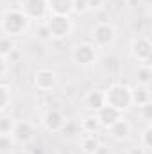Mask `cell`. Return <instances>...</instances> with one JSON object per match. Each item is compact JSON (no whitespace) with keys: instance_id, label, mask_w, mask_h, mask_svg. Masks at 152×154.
Returning a JSON list of instances; mask_svg holds the SVG:
<instances>
[{"instance_id":"cell-31","label":"cell","mask_w":152,"mask_h":154,"mask_svg":"<svg viewBox=\"0 0 152 154\" xmlns=\"http://www.w3.org/2000/svg\"><path fill=\"white\" fill-rule=\"evenodd\" d=\"M16 154H31L29 151H20V152H16Z\"/></svg>"},{"instance_id":"cell-4","label":"cell","mask_w":152,"mask_h":154,"mask_svg":"<svg viewBox=\"0 0 152 154\" xmlns=\"http://www.w3.org/2000/svg\"><path fill=\"white\" fill-rule=\"evenodd\" d=\"M131 52L134 56V59H138L141 65H150V56H152V43L149 38L140 36L134 38L131 43Z\"/></svg>"},{"instance_id":"cell-5","label":"cell","mask_w":152,"mask_h":154,"mask_svg":"<svg viewBox=\"0 0 152 154\" xmlns=\"http://www.w3.org/2000/svg\"><path fill=\"white\" fill-rule=\"evenodd\" d=\"M72 59L79 66H88V65L95 63V59H97L95 45H91V43H81V45H77L75 48H74V52H72Z\"/></svg>"},{"instance_id":"cell-28","label":"cell","mask_w":152,"mask_h":154,"mask_svg":"<svg viewBox=\"0 0 152 154\" xmlns=\"http://www.w3.org/2000/svg\"><path fill=\"white\" fill-rule=\"evenodd\" d=\"M93 154H109V149H108L106 145H102V143H100V145L97 147V151H95Z\"/></svg>"},{"instance_id":"cell-7","label":"cell","mask_w":152,"mask_h":154,"mask_svg":"<svg viewBox=\"0 0 152 154\" xmlns=\"http://www.w3.org/2000/svg\"><path fill=\"white\" fill-rule=\"evenodd\" d=\"M22 11L29 20H41L45 18L48 5H47V0H23Z\"/></svg>"},{"instance_id":"cell-20","label":"cell","mask_w":152,"mask_h":154,"mask_svg":"<svg viewBox=\"0 0 152 154\" xmlns=\"http://www.w3.org/2000/svg\"><path fill=\"white\" fill-rule=\"evenodd\" d=\"M14 48V43H13V39L9 38V36H2L0 38V56L2 57H5V56H9V52Z\"/></svg>"},{"instance_id":"cell-1","label":"cell","mask_w":152,"mask_h":154,"mask_svg":"<svg viewBox=\"0 0 152 154\" xmlns=\"http://www.w3.org/2000/svg\"><path fill=\"white\" fill-rule=\"evenodd\" d=\"M104 99L108 106H113L118 111H125L131 108L132 104V97H131V88H127L125 84H113L104 91Z\"/></svg>"},{"instance_id":"cell-29","label":"cell","mask_w":152,"mask_h":154,"mask_svg":"<svg viewBox=\"0 0 152 154\" xmlns=\"http://www.w3.org/2000/svg\"><path fill=\"white\" fill-rule=\"evenodd\" d=\"M5 70H7V61H5V57L0 56V75H2Z\"/></svg>"},{"instance_id":"cell-12","label":"cell","mask_w":152,"mask_h":154,"mask_svg":"<svg viewBox=\"0 0 152 154\" xmlns=\"http://www.w3.org/2000/svg\"><path fill=\"white\" fill-rule=\"evenodd\" d=\"M84 106L90 111H99L102 106H106V99H104V91L102 90H91L86 97H84Z\"/></svg>"},{"instance_id":"cell-19","label":"cell","mask_w":152,"mask_h":154,"mask_svg":"<svg viewBox=\"0 0 152 154\" xmlns=\"http://www.w3.org/2000/svg\"><path fill=\"white\" fill-rule=\"evenodd\" d=\"M14 120L11 116H0V134H11L14 129Z\"/></svg>"},{"instance_id":"cell-16","label":"cell","mask_w":152,"mask_h":154,"mask_svg":"<svg viewBox=\"0 0 152 154\" xmlns=\"http://www.w3.org/2000/svg\"><path fill=\"white\" fill-rule=\"evenodd\" d=\"M150 79H152L150 65H140V68H138V84L140 86H149Z\"/></svg>"},{"instance_id":"cell-3","label":"cell","mask_w":152,"mask_h":154,"mask_svg":"<svg viewBox=\"0 0 152 154\" xmlns=\"http://www.w3.org/2000/svg\"><path fill=\"white\" fill-rule=\"evenodd\" d=\"M45 25L48 27V32L52 39H63V38H68L74 31V23L70 20V16H65V14H52Z\"/></svg>"},{"instance_id":"cell-6","label":"cell","mask_w":152,"mask_h":154,"mask_svg":"<svg viewBox=\"0 0 152 154\" xmlns=\"http://www.w3.org/2000/svg\"><path fill=\"white\" fill-rule=\"evenodd\" d=\"M91 38L97 47H108L111 45L116 38V31L111 23H99L91 31Z\"/></svg>"},{"instance_id":"cell-24","label":"cell","mask_w":152,"mask_h":154,"mask_svg":"<svg viewBox=\"0 0 152 154\" xmlns=\"http://www.w3.org/2000/svg\"><path fill=\"white\" fill-rule=\"evenodd\" d=\"M141 143H143V149H145V151H149V149L152 147V127L150 125L145 127L143 136H141Z\"/></svg>"},{"instance_id":"cell-22","label":"cell","mask_w":152,"mask_h":154,"mask_svg":"<svg viewBox=\"0 0 152 154\" xmlns=\"http://www.w3.org/2000/svg\"><path fill=\"white\" fill-rule=\"evenodd\" d=\"M11 102V95H9V90L5 86L0 84V111H4Z\"/></svg>"},{"instance_id":"cell-27","label":"cell","mask_w":152,"mask_h":154,"mask_svg":"<svg viewBox=\"0 0 152 154\" xmlns=\"http://www.w3.org/2000/svg\"><path fill=\"white\" fill-rule=\"evenodd\" d=\"M104 4H106V0H86L88 11H99Z\"/></svg>"},{"instance_id":"cell-25","label":"cell","mask_w":152,"mask_h":154,"mask_svg":"<svg viewBox=\"0 0 152 154\" xmlns=\"http://www.w3.org/2000/svg\"><path fill=\"white\" fill-rule=\"evenodd\" d=\"M140 115L143 116V120L149 124L152 120V102H147L143 106H140Z\"/></svg>"},{"instance_id":"cell-15","label":"cell","mask_w":152,"mask_h":154,"mask_svg":"<svg viewBox=\"0 0 152 154\" xmlns=\"http://www.w3.org/2000/svg\"><path fill=\"white\" fill-rule=\"evenodd\" d=\"M131 97H132V104L143 106L147 102H150V90L149 86H136L134 90H131Z\"/></svg>"},{"instance_id":"cell-21","label":"cell","mask_w":152,"mask_h":154,"mask_svg":"<svg viewBox=\"0 0 152 154\" xmlns=\"http://www.w3.org/2000/svg\"><path fill=\"white\" fill-rule=\"evenodd\" d=\"M14 145V140L11 134H0V154L9 152Z\"/></svg>"},{"instance_id":"cell-23","label":"cell","mask_w":152,"mask_h":154,"mask_svg":"<svg viewBox=\"0 0 152 154\" xmlns=\"http://www.w3.org/2000/svg\"><path fill=\"white\" fill-rule=\"evenodd\" d=\"M36 39H38V41H43V43L52 39L50 32H48V27H47L45 23H41V25L38 27V31H36Z\"/></svg>"},{"instance_id":"cell-30","label":"cell","mask_w":152,"mask_h":154,"mask_svg":"<svg viewBox=\"0 0 152 154\" xmlns=\"http://www.w3.org/2000/svg\"><path fill=\"white\" fill-rule=\"evenodd\" d=\"M129 154H145V149L143 147H131Z\"/></svg>"},{"instance_id":"cell-26","label":"cell","mask_w":152,"mask_h":154,"mask_svg":"<svg viewBox=\"0 0 152 154\" xmlns=\"http://www.w3.org/2000/svg\"><path fill=\"white\" fill-rule=\"evenodd\" d=\"M72 11H74V13H77V14L86 13V11H88L86 0H74V7H72Z\"/></svg>"},{"instance_id":"cell-10","label":"cell","mask_w":152,"mask_h":154,"mask_svg":"<svg viewBox=\"0 0 152 154\" xmlns=\"http://www.w3.org/2000/svg\"><path fill=\"white\" fill-rule=\"evenodd\" d=\"M34 84H36V88L41 90V91L52 90L54 84H56V72L50 70V68H41V70H38L36 75H34Z\"/></svg>"},{"instance_id":"cell-17","label":"cell","mask_w":152,"mask_h":154,"mask_svg":"<svg viewBox=\"0 0 152 154\" xmlns=\"http://www.w3.org/2000/svg\"><path fill=\"white\" fill-rule=\"evenodd\" d=\"M99 145H100V142L97 140V136H95V134H90V136H86V138L82 140V152L84 154H93L97 151Z\"/></svg>"},{"instance_id":"cell-9","label":"cell","mask_w":152,"mask_h":154,"mask_svg":"<svg viewBox=\"0 0 152 154\" xmlns=\"http://www.w3.org/2000/svg\"><path fill=\"white\" fill-rule=\"evenodd\" d=\"M65 122L66 120H65V116L59 109H48L43 116V124H45L47 131H50V133H59L63 129Z\"/></svg>"},{"instance_id":"cell-14","label":"cell","mask_w":152,"mask_h":154,"mask_svg":"<svg viewBox=\"0 0 152 154\" xmlns=\"http://www.w3.org/2000/svg\"><path fill=\"white\" fill-rule=\"evenodd\" d=\"M47 5L52 11V14H65V16H68L72 13L74 0H47Z\"/></svg>"},{"instance_id":"cell-18","label":"cell","mask_w":152,"mask_h":154,"mask_svg":"<svg viewBox=\"0 0 152 154\" xmlns=\"http://www.w3.org/2000/svg\"><path fill=\"white\" fill-rule=\"evenodd\" d=\"M100 127V124H99V120L93 116H86L84 120H82V129L86 131V133H90V134H93V133H97V129Z\"/></svg>"},{"instance_id":"cell-11","label":"cell","mask_w":152,"mask_h":154,"mask_svg":"<svg viewBox=\"0 0 152 154\" xmlns=\"http://www.w3.org/2000/svg\"><path fill=\"white\" fill-rule=\"evenodd\" d=\"M32 134H34V131H32V125H31L29 122H16V124H14V129H13V133H11L13 140L18 142V143H27V142H31V140H32Z\"/></svg>"},{"instance_id":"cell-13","label":"cell","mask_w":152,"mask_h":154,"mask_svg":"<svg viewBox=\"0 0 152 154\" xmlns=\"http://www.w3.org/2000/svg\"><path fill=\"white\" fill-rule=\"evenodd\" d=\"M109 133L114 140H125L129 134H131V124L122 116L120 120H116L113 125L109 127Z\"/></svg>"},{"instance_id":"cell-8","label":"cell","mask_w":152,"mask_h":154,"mask_svg":"<svg viewBox=\"0 0 152 154\" xmlns=\"http://www.w3.org/2000/svg\"><path fill=\"white\" fill-rule=\"evenodd\" d=\"M95 118L99 120V124L102 125V127H106V129H109L111 125H113L116 120H120L122 118V111H118L116 108H113V106H102L99 111H97V115H95Z\"/></svg>"},{"instance_id":"cell-2","label":"cell","mask_w":152,"mask_h":154,"mask_svg":"<svg viewBox=\"0 0 152 154\" xmlns=\"http://www.w3.org/2000/svg\"><path fill=\"white\" fill-rule=\"evenodd\" d=\"M29 18L23 14L22 9H11L2 18V31L7 36H20L27 31Z\"/></svg>"}]
</instances>
